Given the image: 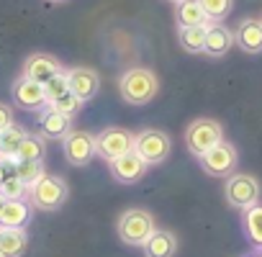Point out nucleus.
Segmentation results:
<instances>
[{
  "label": "nucleus",
  "mask_w": 262,
  "mask_h": 257,
  "mask_svg": "<svg viewBox=\"0 0 262 257\" xmlns=\"http://www.w3.org/2000/svg\"><path fill=\"white\" fill-rule=\"evenodd\" d=\"M108 167H111V175H113L118 183H123V185H131V183L142 180V178L147 175V170H149V165H147L134 149L126 152V155H121V157L113 160V162H108Z\"/></svg>",
  "instance_id": "11"
},
{
  "label": "nucleus",
  "mask_w": 262,
  "mask_h": 257,
  "mask_svg": "<svg viewBox=\"0 0 262 257\" xmlns=\"http://www.w3.org/2000/svg\"><path fill=\"white\" fill-rule=\"evenodd\" d=\"M259 257H262V254H259Z\"/></svg>",
  "instance_id": "34"
},
{
  "label": "nucleus",
  "mask_w": 262,
  "mask_h": 257,
  "mask_svg": "<svg viewBox=\"0 0 262 257\" xmlns=\"http://www.w3.org/2000/svg\"><path fill=\"white\" fill-rule=\"evenodd\" d=\"M29 247V234L24 229L0 226V257H21Z\"/></svg>",
  "instance_id": "19"
},
{
  "label": "nucleus",
  "mask_w": 262,
  "mask_h": 257,
  "mask_svg": "<svg viewBox=\"0 0 262 257\" xmlns=\"http://www.w3.org/2000/svg\"><path fill=\"white\" fill-rule=\"evenodd\" d=\"M26 193H29V185H24L13 173L3 180V185H0V196H3L6 201H24Z\"/></svg>",
  "instance_id": "26"
},
{
  "label": "nucleus",
  "mask_w": 262,
  "mask_h": 257,
  "mask_svg": "<svg viewBox=\"0 0 262 257\" xmlns=\"http://www.w3.org/2000/svg\"><path fill=\"white\" fill-rule=\"evenodd\" d=\"M118 93L131 105H147L160 93V80L149 67H131L121 75Z\"/></svg>",
  "instance_id": "1"
},
{
  "label": "nucleus",
  "mask_w": 262,
  "mask_h": 257,
  "mask_svg": "<svg viewBox=\"0 0 262 257\" xmlns=\"http://www.w3.org/2000/svg\"><path fill=\"white\" fill-rule=\"evenodd\" d=\"M13 103L24 111H41L47 105V95H44V85L34 82L29 77H18L13 82Z\"/></svg>",
  "instance_id": "13"
},
{
  "label": "nucleus",
  "mask_w": 262,
  "mask_h": 257,
  "mask_svg": "<svg viewBox=\"0 0 262 257\" xmlns=\"http://www.w3.org/2000/svg\"><path fill=\"white\" fill-rule=\"evenodd\" d=\"M67 196H70V188H67L64 178L49 175V173H44V175L29 188V201H31V206L39 208V211H57L59 206H64Z\"/></svg>",
  "instance_id": "3"
},
{
  "label": "nucleus",
  "mask_w": 262,
  "mask_h": 257,
  "mask_svg": "<svg viewBox=\"0 0 262 257\" xmlns=\"http://www.w3.org/2000/svg\"><path fill=\"white\" fill-rule=\"evenodd\" d=\"M64 70H62V62L57 59V57H52V54H41V52H36V54H31V57H26V62H24V77H29V80H34V82H49L52 77H57V75H62Z\"/></svg>",
  "instance_id": "12"
},
{
  "label": "nucleus",
  "mask_w": 262,
  "mask_h": 257,
  "mask_svg": "<svg viewBox=\"0 0 262 257\" xmlns=\"http://www.w3.org/2000/svg\"><path fill=\"white\" fill-rule=\"evenodd\" d=\"M175 18H178V29L208 26V18H206V13H203V8H201L198 0H183V3H178Z\"/></svg>",
  "instance_id": "20"
},
{
  "label": "nucleus",
  "mask_w": 262,
  "mask_h": 257,
  "mask_svg": "<svg viewBox=\"0 0 262 257\" xmlns=\"http://www.w3.org/2000/svg\"><path fill=\"white\" fill-rule=\"evenodd\" d=\"M8 175H11V173L6 170V162H3V165H0V185H3V180H6Z\"/></svg>",
  "instance_id": "30"
},
{
  "label": "nucleus",
  "mask_w": 262,
  "mask_h": 257,
  "mask_svg": "<svg viewBox=\"0 0 262 257\" xmlns=\"http://www.w3.org/2000/svg\"><path fill=\"white\" fill-rule=\"evenodd\" d=\"M49 3H67V0H49Z\"/></svg>",
  "instance_id": "31"
},
{
  "label": "nucleus",
  "mask_w": 262,
  "mask_h": 257,
  "mask_svg": "<svg viewBox=\"0 0 262 257\" xmlns=\"http://www.w3.org/2000/svg\"><path fill=\"white\" fill-rule=\"evenodd\" d=\"M201 162V170L211 178H226V175H234L236 170V162H239V155H236V147L229 144V142H219L213 149H208L203 157H198Z\"/></svg>",
  "instance_id": "8"
},
{
  "label": "nucleus",
  "mask_w": 262,
  "mask_h": 257,
  "mask_svg": "<svg viewBox=\"0 0 262 257\" xmlns=\"http://www.w3.org/2000/svg\"><path fill=\"white\" fill-rule=\"evenodd\" d=\"M64 75H67V82H70V93L77 95L82 103H88V100H93V98L98 95V90H100V77H98V72H95L93 67L77 65V67H70Z\"/></svg>",
  "instance_id": "10"
},
{
  "label": "nucleus",
  "mask_w": 262,
  "mask_h": 257,
  "mask_svg": "<svg viewBox=\"0 0 262 257\" xmlns=\"http://www.w3.org/2000/svg\"><path fill=\"white\" fill-rule=\"evenodd\" d=\"M259 193H262L259 180L254 175H249V173H234L224 183V198H226V203L231 208L247 211V208L257 206L259 203Z\"/></svg>",
  "instance_id": "5"
},
{
  "label": "nucleus",
  "mask_w": 262,
  "mask_h": 257,
  "mask_svg": "<svg viewBox=\"0 0 262 257\" xmlns=\"http://www.w3.org/2000/svg\"><path fill=\"white\" fill-rule=\"evenodd\" d=\"M49 108H54V111H59V113H64V116H75V113L82 108V100H80L77 95L67 93V95H62L59 100L49 103Z\"/></svg>",
  "instance_id": "28"
},
{
  "label": "nucleus",
  "mask_w": 262,
  "mask_h": 257,
  "mask_svg": "<svg viewBox=\"0 0 262 257\" xmlns=\"http://www.w3.org/2000/svg\"><path fill=\"white\" fill-rule=\"evenodd\" d=\"M13 175L24 183V185H34L41 175H44V165L41 162H16L13 165Z\"/></svg>",
  "instance_id": "25"
},
{
  "label": "nucleus",
  "mask_w": 262,
  "mask_h": 257,
  "mask_svg": "<svg viewBox=\"0 0 262 257\" xmlns=\"http://www.w3.org/2000/svg\"><path fill=\"white\" fill-rule=\"evenodd\" d=\"M11 126H13V108L6 105V103H0V134L8 132Z\"/></svg>",
  "instance_id": "29"
},
{
  "label": "nucleus",
  "mask_w": 262,
  "mask_h": 257,
  "mask_svg": "<svg viewBox=\"0 0 262 257\" xmlns=\"http://www.w3.org/2000/svg\"><path fill=\"white\" fill-rule=\"evenodd\" d=\"M31 219V203L26 201H6L0 208V226L8 229H24Z\"/></svg>",
  "instance_id": "18"
},
{
  "label": "nucleus",
  "mask_w": 262,
  "mask_h": 257,
  "mask_svg": "<svg viewBox=\"0 0 262 257\" xmlns=\"http://www.w3.org/2000/svg\"><path fill=\"white\" fill-rule=\"evenodd\" d=\"M116 229H118V239L123 244L142 247L152 237V231L157 229V224H155L152 211H147V208H126L118 216V226Z\"/></svg>",
  "instance_id": "2"
},
{
  "label": "nucleus",
  "mask_w": 262,
  "mask_h": 257,
  "mask_svg": "<svg viewBox=\"0 0 262 257\" xmlns=\"http://www.w3.org/2000/svg\"><path fill=\"white\" fill-rule=\"evenodd\" d=\"M172 3H183V0H172Z\"/></svg>",
  "instance_id": "33"
},
{
  "label": "nucleus",
  "mask_w": 262,
  "mask_h": 257,
  "mask_svg": "<svg viewBox=\"0 0 262 257\" xmlns=\"http://www.w3.org/2000/svg\"><path fill=\"white\" fill-rule=\"evenodd\" d=\"M62 152L64 160L75 167H85L95 157V137L85 128H72V132L62 139Z\"/></svg>",
  "instance_id": "9"
},
{
  "label": "nucleus",
  "mask_w": 262,
  "mask_h": 257,
  "mask_svg": "<svg viewBox=\"0 0 262 257\" xmlns=\"http://www.w3.org/2000/svg\"><path fill=\"white\" fill-rule=\"evenodd\" d=\"M3 203H6V198H3V196H0V208H3Z\"/></svg>",
  "instance_id": "32"
},
{
  "label": "nucleus",
  "mask_w": 262,
  "mask_h": 257,
  "mask_svg": "<svg viewBox=\"0 0 262 257\" xmlns=\"http://www.w3.org/2000/svg\"><path fill=\"white\" fill-rule=\"evenodd\" d=\"M72 132V116H64L47 105V111L39 116V137L44 139H64Z\"/></svg>",
  "instance_id": "14"
},
{
  "label": "nucleus",
  "mask_w": 262,
  "mask_h": 257,
  "mask_svg": "<svg viewBox=\"0 0 262 257\" xmlns=\"http://www.w3.org/2000/svg\"><path fill=\"white\" fill-rule=\"evenodd\" d=\"M244 231L254 247H262V206H252L244 211Z\"/></svg>",
  "instance_id": "23"
},
{
  "label": "nucleus",
  "mask_w": 262,
  "mask_h": 257,
  "mask_svg": "<svg viewBox=\"0 0 262 257\" xmlns=\"http://www.w3.org/2000/svg\"><path fill=\"white\" fill-rule=\"evenodd\" d=\"M234 44L247 54L262 52V21L259 18H244L234 31Z\"/></svg>",
  "instance_id": "15"
},
{
  "label": "nucleus",
  "mask_w": 262,
  "mask_h": 257,
  "mask_svg": "<svg viewBox=\"0 0 262 257\" xmlns=\"http://www.w3.org/2000/svg\"><path fill=\"white\" fill-rule=\"evenodd\" d=\"M44 155H47L44 137L26 134V139L21 142V147H18V152H16V162H41Z\"/></svg>",
  "instance_id": "21"
},
{
  "label": "nucleus",
  "mask_w": 262,
  "mask_h": 257,
  "mask_svg": "<svg viewBox=\"0 0 262 257\" xmlns=\"http://www.w3.org/2000/svg\"><path fill=\"white\" fill-rule=\"evenodd\" d=\"M70 93V82H67V75L62 72V75H57V77H52L49 82H44V95H47V105L49 103H54V100H59L62 95H67Z\"/></svg>",
  "instance_id": "27"
},
{
  "label": "nucleus",
  "mask_w": 262,
  "mask_h": 257,
  "mask_svg": "<svg viewBox=\"0 0 262 257\" xmlns=\"http://www.w3.org/2000/svg\"><path fill=\"white\" fill-rule=\"evenodd\" d=\"M219 142H224V126L216 118H195L185 128V147L195 157H203Z\"/></svg>",
  "instance_id": "4"
},
{
  "label": "nucleus",
  "mask_w": 262,
  "mask_h": 257,
  "mask_svg": "<svg viewBox=\"0 0 262 257\" xmlns=\"http://www.w3.org/2000/svg\"><path fill=\"white\" fill-rule=\"evenodd\" d=\"M134 152L149 167L162 165L172 152V139L162 132V128H142L139 134H134Z\"/></svg>",
  "instance_id": "6"
},
{
  "label": "nucleus",
  "mask_w": 262,
  "mask_h": 257,
  "mask_svg": "<svg viewBox=\"0 0 262 257\" xmlns=\"http://www.w3.org/2000/svg\"><path fill=\"white\" fill-rule=\"evenodd\" d=\"M131 149H134V134L121 126H108L95 137V155L105 162H113Z\"/></svg>",
  "instance_id": "7"
},
{
  "label": "nucleus",
  "mask_w": 262,
  "mask_h": 257,
  "mask_svg": "<svg viewBox=\"0 0 262 257\" xmlns=\"http://www.w3.org/2000/svg\"><path fill=\"white\" fill-rule=\"evenodd\" d=\"M144 257H175L178 254V237L170 229H155L152 237L142 244Z\"/></svg>",
  "instance_id": "17"
},
{
  "label": "nucleus",
  "mask_w": 262,
  "mask_h": 257,
  "mask_svg": "<svg viewBox=\"0 0 262 257\" xmlns=\"http://www.w3.org/2000/svg\"><path fill=\"white\" fill-rule=\"evenodd\" d=\"M178 41L188 54H201L206 47V26H190V29H178Z\"/></svg>",
  "instance_id": "22"
},
{
  "label": "nucleus",
  "mask_w": 262,
  "mask_h": 257,
  "mask_svg": "<svg viewBox=\"0 0 262 257\" xmlns=\"http://www.w3.org/2000/svg\"><path fill=\"white\" fill-rule=\"evenodd\" d=\"M198 3H201L208 24H221L234 8V0H198Z\"/></svg>",
  "instance_id": "24"
},
{
  "label": "nucleus",
  "mask_w": 262,
  "mask_h": 257,
  "mask_svg": "<svg viewBox=\"0 0 262 257\" xmlns=\"http://www.w3.org/2000/svg\"><path fill=\"white\" fill-rule=\"evenodd\" d=\"M231 47H234V31H229L224 24H208V26H206V47H203V54L219 59V57H224Z\"/></svg>",
  "instance_id": "16"
}]
</instances>
